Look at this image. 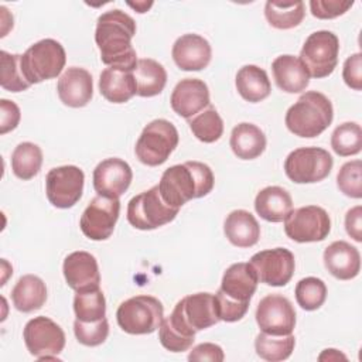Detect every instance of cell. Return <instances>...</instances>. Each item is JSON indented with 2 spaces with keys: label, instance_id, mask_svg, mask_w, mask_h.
<instances>
[{
  "label": "cell",
  "instance_id": "47",
  "mask_svg": "<svg viewBox=\"0 0 362 362\" xmlns=\"http://www.w3.org/2000/svg\"><path fill=\"white\" fill-rule=\"evenodd\" d=\"M362 208L359 205L349 209L345 215L346 233L356 242H362Z\"/></svg>",
  "mask_w": 362,
  "mask_h": 362
},
{
  "label": "cell",
  "instance_id": "20",
  "mask_svg": "<svg viewBox=\"0 0 362 362\" xmlns=\"http://www.w3.org/2000/svg\"><path fill=\"white\" fill-rule=\"evenodd\" d=\"M57 92L64 105L69 107H83L93 96L92 75L85 68H66L58 79Z\"/></svg>",
  "mask_w": 362,
  "mask_h": 362
},
{
  "label": "cell",
  "instance_id": "18",
  "mask_svg": "<svg viewBox=\"0 0 362 362\" xmlns=\"http://www.w3.org/2000/svg\"><path fill=\"white\" fill-rule=\"evenodd\" d=\"M66 284L75 291H88L99 288L100 273L93 255L85 250L69 253L62 264Z\"/></svg>",
  "mask_w": 362,
  "mask_h": 362
},
{
  "label": "cell",
  "instance_id": "1",
  "mask_svg": "<svg viewBox=\"0 0 362 362\" xmlns=\"http://www.w3.org/2000/svg\"><path fill=\"white\" fill-rule=\"evenodd\" d=\"M136 34L134 20L124 11L115 8L99 16L95 41L105 65L134 71L137 55L132 45Z\"/></svg>",
  "mask_w": 362,
  "mask_h": 362
},
{
  "label": "cell",
  "instance_id": "32",
  "mask_svg": "<svg viewBox=\"0 0 362 362\" xmlns=\"http://www.w3.org/2000/svg\"><path fill=\"white\" fill-rule=\"evenodd\" d=\"M305 16L303 1H266L264 17L277 30L297 27Z\"/></svg>",
  "mask_w": 362,
  "mask_h": 362
},
{
  "label": "cell",
  "instance_id": "10",
  "mask_svg": "<svg viewBox=\"0 0 362 362\" xmlns=\"http://www.w3.org/2000/svg\"><path fill=\"white\" fill-rule=\"evenodd\" d=\"M331 154L321 147H300L284 161L286 175L296 184H313L327 178L332 170Z\"/></svg>",
  "mask_w": 362,
  "mask_h": 362
},
{
  "label": "cell",
  "instance_id": "8",
  "mask_svg": "<svg viewBox=\"0 0 362 362\" xmlns=\"http://www.w3.org/2000/svg\"><path fill=\"white\" fill-rule=\"evenodd\" d=\"M178 211L161 198L158 185H154L129 201L127 221L136 229L153 230L174 221Z\"/></svg>",
  "mask_w": 362,
  "mask_h": 362
},
{
  "label": "cell",
  "instance_id": "24",
  "mask_svg": "<svg viewBox=\"0 0 362 362\" xmlns=\"http://www.w3.org/2000/svg\"><path fill=\"white\" fill-rule=\"evenodd\" d=\"M272 72L276 85L287 93H300L310 83V75L300 58L294 55H280L272 62Z\"/></svg>",
  "mask_w": 362,
  "mask_h": 362
},
{
  "label": "cell",
  "instance_id": "31",
  "mask_svg": "<svg viewBox=\"0 0 362 362\" xmlns=\"http://www.w3.org/2000/svg\"><path fill=\"white\" fill-rule=\"evenodd\" d=\"M133 75L137 85V95L141 98H151L161 93L167 83L164 66L151 58L139 59Z\"/></svg>",
  "mask_w": 362,
  "mask_h": 362
},
{
  "label": "cell",
  "instance_id": "22",
  "mask_svg": "<svg viewBox=\"0 0 362 362\" xmlns=\"http://www.w3.org/2000/svg\"><path fill=\"white\" fill-rule=\"evenodd\" d=\"M257 276L250 263H233L230 264L222 277L219 291L229 300L247 304L257 288Z\"/></svg>",
  "mask_w": 362,
  "mask_h": 362
},
{
  "label": "cell",
  "instance_id": "43",
  "mask_svg": "<svg viewBox=\"0 0 362 362\" xmlns=\"http://www.w3.org/2000/svg\"><path fill=\"white\" fill-rule=\"evenodd\" d=\"M354 6V1L341 0H311L310 8L311 14L320 20H331L342 16Z\"/></svg>",
  "mask_w": 362,
  "mask_h": 362
},
{
  "label": "cell",
  "instance_id": "33",
  "mask_svg": "<svg viewBox=\"0 0 362 362\" xmlns=\"http://www.w3.org/2000/svg\"><path fill=\"white\" fill-rule=\"evenodd\" d=\"M41 164L42 151L31 141L20 143L11 154V170L17 178L24 181L34 178L40 173Z\"/></svg>",
  "mask_w": 362,
  "mask_h": 362
},
{
  "label": "cell",
  "instance_id": "6",
  "mask_svg": "<svg viewBox=\"0 0 362 362\" xmlns=\"http://www.w3.org/2000/svg\"><path fill=\"white\" fill-rule=\"evenodd\" d=\"M164 318L161 301L153 296H134L123 301L117 311L116 320L119 327L132 335H146L154 332Z\"/></svg>",
  "mask_w": 362,
  "mask_h": 362
},
{
  "label": "cell",
  "instance_id": "45",
  "mask_svg": "<svg viewBox=\"0 0 362 362\" xmlns=\"http://www.w3.org/2000/svg\"><path fill=\"white\" fill-rule=\"evenodd\" d=\"M0 133L6 134L18 126L21 113L18 106L8 99L0 100Z\"/></svg>",
  "mask_w": 362,
  "mask_h": 362
},
{
  "label": "cell",
  "instance_id": "34",
  "mask_svg": "<svg viewBox=\"0 0 362 362\" xmlns=\"http://www.w3.org/2000/svg\"><path fill=\"white\" fill-rule=\"evenodd\" d=\"M296 345V338L293 334L288 335H270L260 332L255 339L256 354L269 362H279L287 359Z\"/></svg>",
  "mask_w": 362,
  "mask_h": 362
},
{
  "label": "cell",
  "instance_id": "44",
  "mask_svg": "<svg viewBox=\"0 0 362 362\" xmlns=\"http://www.w3.org/2000/svg\"><path fill=\"white\" fill-rule=\"evenodd\" d=\"M344 82L354 90L362 89V55L356 52L346 58L342 69Z\"/></svg>",
  "mask_w": 362,
  "mask_h": 362
},
{
  "label": "cell",
  "instance_id": "15",
  "mask_svg": "<svg viewBox=\"0 0 362 362\" xmlns=\"http://www.w3.org/2000/svg\"><path fill=\"white\" fill-rule=\"evenodd\" d=\"M249 263L256 272L257 280L273 287L286 286L291 280L296 269L294 255L286 247L257 252L250 257Z\"/></svg>",
  "mask_w": 362,
  "mask_h": 362
},
{
  "label": "cell",
  "instance_id": "21",
  "mask_svg": "<svg viewBox=\"0 0 362 362\" xmlns=\"http://www.w3.org/2000/svg\"><path fill=\"white\" fill-rule=\"evenodd\" d=\"M175 65L182 71H201L208 66L212 49L204 37L198 34H184L178 37L171 49Z\"/></svg>",
  "mask_w": 362,
  "mask_h": 362
},
{
  "label": "cell",
  "instance_id": "36",
  "mask_svg": "<svg viewBox=\"0 0 362 362\" xmlns=\"http://www.w3.org/2000/svg\"><path fill=\"white\" fill-rule=\"evenodd\" d=\"M332 150L341 156H355L362 148V129L355 122H345L335 127L331 136Z\"/></svg>",
  "mask_w": 362,
  "mask_h": 362
},
{
  "label": "cell",
  "instance_id": "48",
  "mask_svg": "<svg viewBox=\"0 0 362 362\" xmlns=\"http://www.w3.org/2000/svg\"><path fill=\"white\" fill-rule=\"evenodd\" d=\"M318 359L320 361H325V359L327 361H338V359H346V356L344 354H341L339 351L329 348V349H324V352L318 356Z\"/></svg>",
  "mask_w": 362,
  "mask_h": 362
},
{
  "label": "cell",
  "instance_id": "46",
  "mask_svg": "<svg viewBox=\"0 0 362 362\" xmlns=\"http://www.w3.org/2000/svg\"><path fill=\"white\" fill-rule=\"evenodd\" d=\"M225 358L223 351L219 345L212 342H204L192 348L188 355L189 361H212V362H222Z\"/></svg>",
  "mask_w": 362,
  "mask_h": 362
},
{
  "label": "cell",
  "instance_id": "38",
  "mask_svg": "<svg viewBox=\"0 0 362 362\" xmlns=\"http://www.w3.org/2000/svg\"><path fill=\"white\" fill-rule=\"evenodd\" d=\"M296 301L305 311L318 310L327 298V286L321 279L305 277L296 284Z\"/></svg>",
  "mask_w": 362,
  "mask_h": 362
},
{
  "label": "cell",
  "instance_id": "7",
  "mask_svg": "<svg viewBox=\"0 0 362 362\" xmlns=\"http://www.w3.org/2000/svg\"><path fill=\"white\" fill-rule=\"evenodd\" d=\"M178 132L171 122L156 119L143 129L134 153L140 163L148 167H157L167 161L178 146Z\"/></svg>",
  "mask_w": 362,
  "mask_h": 362
},
{
  "label": "cell",
  "instance_id": "11",
  "mask_svg": "<svg viewBox=\"0 0 362 362\" xmlns=\"http://www.w3.org/2000/svg\"><path fill=\"white\" fill-rule=\"evenodd\" d=\"M24 344L28 352L40 361L54 359L65 346V334L62 328L48 317L31 318L23 331Z\"/></svg>",
  "mask_w": 362,
  "mask_h": 362
},
{
  "label": "cell",
  "instance_id": "2",
  "mask_svg": "<svg viewBox=\"0 0 362 362\" xmlns=\"http://www.w3.org/2000/svg\"><path fill=\"white\" fill-rule=\"evenodd\" d=\"M214 173L205 163L187 161L167 168L158 185L161 198L174 208H181L189 199L208 195L214 188Z\"/></svg>",
  "mask_w": 362,
  "mask_h": 362
},
{
  "label": "cell",
  "instance_id": "12",
  "mask_svg": "<svg viewBox=\"0 0 362 362\" xmlns=\"http://www.w3.org/2000/svg\"><path fill=\"white\" fill-rule=\"evenodd\" d=\"M331 230V219L327 211L317 205L297 208L284 219L286 235L298 243L321 242Z\"/></svg>",
  "mask_w": 362,
  "mask_h": 362
},
{
  "label": "cell",
  "instance_id": "13",
  "mask_svg": "<svg viewBox=\"0 0 362 362\" xmlns=\"http://www.w3.org/2000/svg\"><path fill=\"white\" fill-rule=\"evenodd\" d=\"M85 174L76 165L51 168L45 177L48 201L61 209L72 208L82 197Z\"/></svg>",
  "mask_w": 362,
  "mask_h": 362
},
{
  "label": "cell",
  "instance_id": "35",
  "mask_svg": "<svg viewBox=\"0 0 362 362\" xmlns=\"http://www.w3.org/2000/svg\"><path fill=\"white\" fill-rule=\"evenodd\" d=\"M74 311L76 320L83 322L99 321L106 315V300L100 288L76 291L74 297Z\"/></svg>",
  "mask_w": 362,
  "mask_h": 362
},
{
  "label": "cell",
  "instance_id": "17",
  "mask_svg": "<svg viewBox=\"0 0 362 362\" xmlns=\"http://www.w3.org/2000/svg\"><path fill=\"white\" fill-rule=\"evenodd\" d=\"M130 165L117 157L100 161L93 170V188L98 195L107 198L122 197L132 184Z\"/></svg>",
  "mask_w": 362,
  "mask_h": 362
},
{
  "label": "cell",
  "instance_id": "26",
  "mask_svg": "<svg viewBox=\"0 0 362 362\" xmlns=\"http://www.w3.org/2000/svg\"><path fill=\"white\" fill-rule=\"evenodd\" d=\"M255 209L257 215L267 222H283L293 211V199L283 187L270 185L257 192Z\"/></svg>",
  "mask_w": 362,
  "mask_h": 362
},
{
  "label": "cell",
  "instance_id": "9",
  "mask_svg": "<svg viewBox=\"0 0 362 362\" xmlns=\"http://www.w3.org/2000/svg\"><path fill=\"white\" fill-rule=\"evenodd\" d=\"M339 40L332 31L320 30L307 37L300 51V61L313 78H325L338 64Z\"/></svg>",
  "mask_w": 362,
  "mask_h": 362
},
{
  "label": "cell",
  "instance_id": "28",
  "mask_svg": "<svg viewBox=\"0 0 362 362\" xmlns=\"http://www.w3.org/2000/svg\"><path fill=\"white\" fill-rule=\"evenodd\" d=\"M230 148L240 160H253L262 156L266 148V136L253 123H239L230 133Z\"/></svg>",
  "mask_w": 362,
  "mask_h": 362
},
{
  "label": "cell",
  "instance_id": "19",
  "mask_svg": "<svg viewBox=\"0 0 362 362\" xmlns=\"http://www.w3.org/2000/svg\"><path fill=\"white\" fill-rule=\"evenodd\" d=\"M170 103L178 116L189 119L209 106V89L198 78L181 79L173 89Z\"/></svg>",
  "mask_w": 362,
  "mask_h": 362
},
{
  "label": "cell",
  "instance_id": "4",
  "mask_svg": "<svg viewBox=\"0 0 362 362\" xmlns=\"http://www.w3.org/2000/svg\"><path fill=\"white\" fill-rule=\"evenodd\" d=\"M165 318L182 335L194 339L198 331L206 329L219 322L215 298L211 293L185 296L175 304L173 313Z\"/></svg>",
  "mask_w": 362,
  "mask_h": 362
},
{
  "label": "cell",
  "instance_id": "5",
  "mask_svg": "<svg viewBox=\"0 0 362 362\" xmlns=\"http://www.w3.org/2000/svg\"><path fill=\"white\" fill-rule=\"evenodd\" d=\"M66 62V54L61 42L52 38L33 44L21 55V71L30 85L57 78Z\"/></svg>",
  "mask_w": 362,
  "mask_h": 362
},
{
  "label": "cell",
  "instance_id": "29",
  "mask_svg": "<svg viewBox=\"0 0 362 362\" xmlns=\"http://www.w3.org/2000/svg\"><path fill=\"white\" fill-rule=\"evenodd\" d=\"M11 300L21 313L37 311L47 301V286L38 276L25 274L13 287Z\"/></svg>",
  "mask_w": 362,
  "mask_h": 362
},
{
  "label": "cell",
  "instance_id": "49",
  "mask_svg": "<svg viewBox=\"0 0 362 362\" xmlns=\"http://www.w3.org/2000/svg\"><path fill=\"white\" fill-rule=\"evenodd\" d=\"M130 7H133L134 10H137V13H146L151 6H153V3L150 1V3H127Z\"/></svg>",
  "mask_w": 362,
  "mask_h": 362
},
{
  "label": "cell",
  "instance_id": "3",
  "mask_svg": "<svg viewBox=\"0 0 362 362\" xmlns=\"http://www.w3.org/2000/svg\"><path fill=\"white\" fill-rule=\"evenodd\" d=\"M334 119L331 100L321 92L308 90L303 93L286 113L287 129L298 137L320 136Z\"/></svg>",
  "mask_w": 362,
  "mask_h": 362
},
{
  "label": "cell",
  "instance_id": "16",
  "mask_svg": "<svg viewBox=\"0 0 362 362\" xmlns=\"http://www.w3.org/2000/svg\"><path fill=\"white\" fill-rule=\"evenodd\" d=\"M256 322L262 332L288 335L296 327V311L288 298L281 294H267L256 308Z\"/></svg>",
  "mask_w": 362,
  "mask_h": 362
},
{
  "label": "cell",
  "instance_id": "14",
  "mask_svg": "<svg viewBox=\"0 0 362 362\" xmlns=\"http://www.w3.org/2000/svg\"><path fill=\"white\" fill-rule=\"evenodd\" d=\"M119 198H107L96 195L85 208L79 226L82 233L90 240H106L113 233L119 219Z\"/></svg>",
  "mask_w": 362,
  "mask_h": 362
},
{
  "label": "cell",
  "instance_id": "23",
  "mask_svg": "<svg viewBox=\"0 0 362 362\" xmlns=\"http://www.w3.org/2000/svg\"><path fill=\"white\" fill-rule=\"evenodd\" d=\"M325 269L338 280H351L359 274L361 255L345 240H335L324 250Z\"/></svg>",
  "mask_w": 362,
  "mask_h": 362
},
{
  "label": "cell",
  "instance_id": "27",
  "mask_svg": "<svg viewBox=\"0 0 362 362\" xmlns=\"http://www.w3.org/2000/svg\"><path fill=\"white\" fill-rule=\"evenodd\" d=\"M223 232L236 247H252L260 238V226L256 218L245 209H235L226 216Z\"/></svg>",
  "mask_w": 362,
  "mask_h": 362
},
{
  "label": "cell",
  "instance_id": "30",
  "mask_svg": "<svg viewBox=\"0 0 362 362\" xmlns=\"http://www.w3.org/2000/svg\"><path fill=\"white\" fill-rule=\"evenodd\" d=\"M235 85L239 95L250 103H257L266 99L272 92V85L266 71L257 65L242 66L236 74Z\"/></svg>",
  "mask_w": 362,
  "mask_h": 362
},
{
  "label": "cell",
  "instance_id": "25",
  "mask_svg": "<svg viewBox=\"0 0 362 362\" xmlns=\"http://www.w3.org/2000/svg\"><path fill=\"white\" fill-rule=\"evenodd\" d=\"M99 92L112 103H124L137 95L133 71L109 66L99 76Z\"/></svg>",
  "mask_w": 362,
  "mask_h": 362
},
{
  "label": "cell",
  "instance_id": "42",
  "mask_svg": "<svg viewBox=\"0 0 362 362\" xmlns=\"http://www.w3.org/2000/svg\"><path fill=\"white\" fill-rule=\"evenodd\" d=\"M158 339L161 345L170 352H184L189 349L194 344V338H188L182 335L177 328H174L167 318H163L158 327Z\"/></svg>",
  "mask_w": 362,
  "mask_h": 362
},
{
  "label": "cell",
  "instance_id": "41",
  "mask_svg": "<svg viewBox=\"0 0 362 362\" xmlns=\"http://www.w3.org/2000/svg\"><path fill=\"white\" fill-rule=\"evenodd\" d=\"M74 334L79 344L85 346H98L103 344L109 335V322L105 318L92 322H83L75 320Z\"/></svg>",
  "mask_w": 362,
  "mask_h": 362
},
{
  "label": "cell",
  "instance_id": "39",
  "mask_svg": "<svg viewBox=\"0 0 362 362\" xmlns=\"http://www.w3.org/2000/svg\"><path fill=\"white\" fill-rule=\"evenodd\" d=\"M1 59V76H0V85L4 90L8 92H21L28 89L31 85L24 78V74L21 71V55L18 54H10L7 51L0 52Z\"/></svg>",
  "mask_w": 362,
  "mask_h": 362
},
{
  "label": "cell",
  "instance_id": "40",
  "mask_svg": "<svg viewBox=\"0 0 362 362\" xmlns=\"http://www.w3.org/2000/svg\"><path fill=\"white\" fill-rule=\"evenodd\" d=\"M362 163L352 160L345 163L337 175V185L342 194L349 198L359 199L362 197Z\"/></svg>",
  "mask_w": 362,
  "mask_h": 362
},
{
  "label": "cell",
  "instance_id": "37",
  "mask_svg": "<svg viewBox=\"0 0 362 362\" xmlns=\"http://www.w3.org/2000/svg\"><path fill=\"white\" fill-rule=\"evenodd\" d=\"M192 134L202 143H214L223 133V120L215 107H208L192 120H189Z\"/></svg>",
  "mask_w": 362,
  "mask_h": 362
}]
</instances>
